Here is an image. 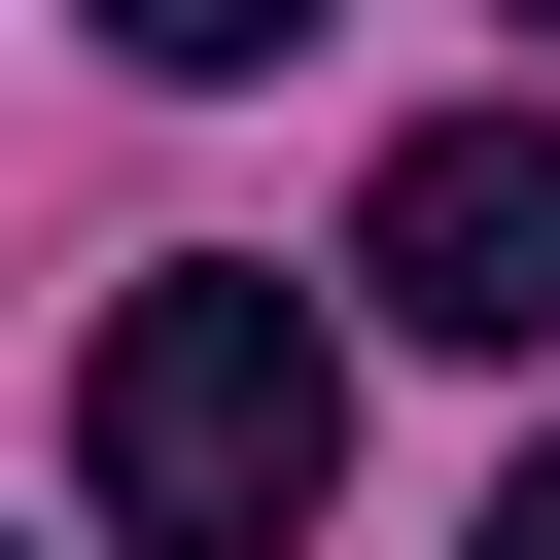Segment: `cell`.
<instances>
[{
  "instance_id": "obj_5",
  "label": "cell",
  "mask_w": 560,
  "mask_h": 560,
  "mask_svg": "<svg viewBox=\"0 0 560 560\" xmlns=\"http://www.w3.org/2000/svg\"><path fill=\"white\" fill-rule=\"evenodd\" d=\"M525 35H560V0H525Z\"/></svg>"
},
{
  "instance_id": "obj_3",
  "label": "cell",
  "mask_w": 560,
  "mask_h": 560,
  "mask_svg": "<svg viewBox=\"0 0 560 560\" xmlns=\"http://www.w3.org/2000/svg\"><path fill=\"white\" fill-rule=\"evenodd\" d=\"M105 35H140V70H280L315 0H105Z\"/></svg>"
},
{
  "instance_id": "obj_2",
  "label": "cell",
  "mask_w": 560,
  "mask_h": 560,
  "mask_svg": "<svg viewBox=\"0 0 560 560\" xmlns=\"http://www.w3.org/2000/svg\"><path fill=\"white\" fill-rule=\"evenodd\" d=\"M350 315H420V350H560V105H420V140L350 175Z\"/></svg>"
},
{
  "instance_id": "obj_4",
  "label": "cell",
  "mask_w": 560,
  "mask_h": 560,
  "mask_svg": "<svg viewBox=\"0 0 560 560\" xmlns=\"http://www.w3.org/2000/svg\"><path fill=\"white\" fill-rule=\"evenodd\" d=\"M490 560H560V455H525V490H490Z\"/></svg>"
},
{
  "instance_id": "obj_1",
  "label": "cell",
  "mask_w": 560,
  "mask_h": 560,
  "mask_svg": "<svg viewBox=\"0 0 560 560\" xmlns=\"http://www.w3.org/2000/svg\"><path fill=\"white\" fill-rule=\"evenodd\" d=\"M70 490H105V560H280V525L350 490V315H315L280 245L105 280V350H70Z\"/></svg>"
}]
</instances>
